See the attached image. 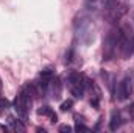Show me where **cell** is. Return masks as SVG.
I'll use <instances>...</instances> for the list:
<instances>
[{
    "label": "cell",
    "instance_id": "1",
    "mask_svg": "<svg viewBox=\"0 0 134 133\" xmlns=\"http://www.w3.org/2000/svg\"><path fill=\"white\" fill-rule=\"evenodd\" d=\"M119 50L123 58H130L134 52V33L128 24L122 25L120 39H119Z\"/></svg>",
    "mask_w": 134,
    "mask_h": 133
},
{
    "label": "cell",
    "instance_id": "2",
    "mask_svg": "<svg viewBox=\"0 0 134 133\" xmlns=\"http://www.w3.org/2000/svg\"><path fill=\"white\" fill-rule=\"evenodd\" d=\"M119 39H120V28H114L104 36L103 39V60L104 61H109L114 58L119 49Z\"/></svg>",
    "mask_w": 134,
    "mask_h": 133
},
{
    "label": "cell",
    "instance_id": "3",
    "mask_svg": "<svg viewBox=\"0 0 134 133\" xmlns=\"http://www.w3.org/2000/svg\"><path fill=\"white\" fill-rule=\"evenodd\" d=\"M67 88H69V91L72 93V96L75 99H83L84 88H86L84 77H81L78 72H70L69 77H67Z\"/></svg>",
    "mask_w": 134,
    "mask_h": 133
},
{
    "label": "cell",
    "instance_id": "4",
    "mask_svg": "<svg viewBox=\"0 0 134 133\" xmlns=\"http://www.w3.org/2000/svg\"><path fill=\"white\" fill-rule=\"evenodd\" d=\"M133 75H130V74H126L122 80H120V83H119V88H117V99L119 100H126L131 94H133Z\"/></svg>",
    "mask_w": 134,
    "mask_h": 133
},
{
    "label": "cell",
    "instance_id": "5",
    "mask_svg": "<svg viewBox=\"0 0 134 133\" xmlns=\"http://www.w3.org/2000/svg\"><path fill=\"white\" fill-rule=\"evenodd\" d=\"M13 106H14V110H16L17 116H19V117H22V121H24V122H27V117H28V110H30V106H28V103L25 102L24 96L20 94V91H19V94L14 97Z\"/></svg>",
    "mask_w": 134,
    "mask_h": 133
},
{
    "label": "cell",
    "instance_id": "6",
    "mask_svg": "<svg viewBox=\"0 0 134 133\" xmlns=\"http://www.w3.org/2000/svg\"><path fill=\"white\" fill-rule=\"evenodd\" d=\"M47 91H50L52 99H55V100H59V99H61L63 85H61L59 77H52V78H50V81H48V89H47Z\"/></svg>",
    "mask_w": 134,
    "mask_h": 133
},
{
    "label": "cell",
    "instance_id": "7",
    "mask_svg": "<svg viewBox=\"0 0 134 133\" xmlns=\"http://www.w3.org/2000/svg\"><path fill=\"white\" fill-rule=\"evenodd\" d=\"M120 125H122V116H120V113L119 111H112L111 113V121H109V130L115 132Z\"/></svg>",
    "mask_w": 134,
    "mask_h": 133
},
{
    "label": "cell",
    "instance_id": "8",
    "mask_svg": "<svg viewBox=\"0 0 134 133\" xmlns=\"http://www.w3.org/2000/svg\"><path fill=\"white\" fill-rule=\"evenodd\" d=\"M39 77L44 78V80H50V78L53 77V69H52V67H45V69H42Z\"/></svg>",
    "mask_w": 134,
    "mask_h": 133
},
{
    "label": "cell",
    "instance_id": "9",
    "mask_svg": "<svg viewBox=\"0 0 134 133\" xmlns=\"http://www.w3.org/2000/svg\"><path fill=\"white\" fill-rule=\"evenodd\" d=\"M9 124L13 125V129H14V130H20V132H24V130H25V127H24L19 121H16L14 117H9Z\"/></svg>",
    "mask_w": 134,
    "mask_h": 133
},
{
    "label": "cell",
    "instance_id": "10",
    "mask_svg": "<svg viewBox=\"0 0 134 133\" xmlns=\"http://www.w3.org/2000/svg\"><path fill=\"white\" fill-rule=\"evenodd\" d=\"M8 108H9V102L5 99V97H0V116H2Z\"/></svg>",
    "mask_w": 134,
    "mask_h": 133
},
{
    "label": "cell",
    "instance_id": "11",
    "mask_svg": "<svg viewBox=\"0 0 134 133\" xmlns=\"http://www.w3.org/2000/svg\"><path fill=\"white\" fill-rule=\"evenodd\" d=\"M72 106H73V102L72 100H66V102L61 103V111H69V110H72Z\"/></svg>",
    "mask_w": 134,
    "mask_h": 133
},
{
    "label": "cell",
    "instance_id": "12",
    "mask_svg": "<svg viewBox=\"0 0 134 133\" xmlns=\"http://www.w3.org/2000/svg\"><path fill=\"white\" fill-rule=\"evenodd\" d=\"M75 132H91L86 125H83V124H80V122H76V125H75Z\"/></svg>",
    "mask_w": 134,
    "mask_h": 133
},
{
    "label": "cell",
    "instance_id": "13",
    "mask_svg": "<svg viewBox=\"0 0 134 133\" xmlns=\"http://www.w3.org/2000/svg\"><path fill=\"white\" fill-rule=\"evenodd\" d=\"M50 110H52L50 106H41V108L37 110V114H42V116H47Z\"/></svg>",
    "mask_w": 134,
    "mask_h": 133
},
{
    "label": "cell",
    "instance_id": "14",
    "mask_svg": "<svg viewBox=\"0 0 134 133\" xmlns=\"http://www.w3.org/2000/svg\"><path fill=\"white\" fill-rule=\"evenodd\" d=\"M47 116H48V117H50V122H53V124H55V122H56V121H58V116H56V113H53V110H50V111H48V114H47Z\"/></svg>",
    "mask_w": 134,
    "mask_h": 133
},
{
    "label": "cell",
    "instance_id": "15",
    "mask_svg": "<svg viewBox=\"0 0 134 133\" xmlns=\"http://www.w3.org/2000/svg\"><path fill=\"white\" fill-rule=\"evenodd\" d=\"M73 60V49H69V52H66V61L70 63Z\"/></svg>",
    "mask_w": 134,
    "mask_h": 133
},
{
    "label": "cell",
    "instance_id": "16",
    "mask_svg": "<svg viewBox=\"0 0 134 133\" xmlns=\"http://www.w3.org/2000/svg\"><path fill=\"white\" fill-rule=\"evenodd\" d=\"M59 132H63V133H69V132H72V127H69V125H66V124H64V125H59Z\"/></svg>",
    "mask_w": 134,
    "mask_h": 133
},
{
    "label": "cell",
    "instance_id": "17",
    "mask_svg": "<svg viewBox=\"0 0 134 133\" xmlns=\"http://www.w3.org/2000/svg\"><path fill=\"white\" fill-rule=\"evenodd\" d=\"M128 111H130V116H131V117L134 119V103H133V105H130V108H128Z\"/></svg>",
    "mask_w": 134,
    "mask_h": 133
}]
</instances>
